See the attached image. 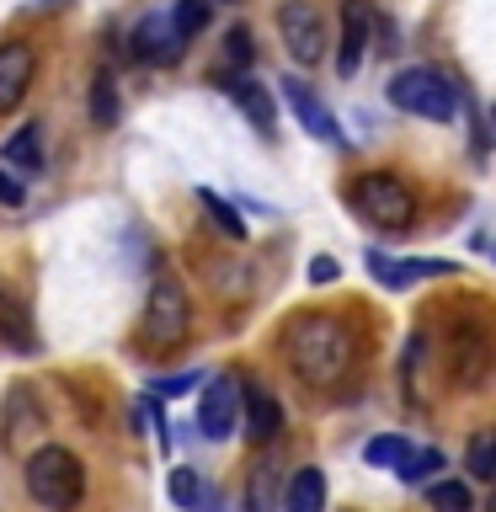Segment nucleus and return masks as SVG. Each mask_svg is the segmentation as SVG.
I'll use <instances>...</instances> for the list:
<instances>
[{
  "instance_id": "nucleus-1",
  "label": "nucleus",
  "mask_w": 496,
  "mask_h": 512,
  "mask_svg": "<svg viewBox=\"0 0 496 512\" xmlns=\"http://www.w3.org/2000/svg\"><path fill=\"white\" fill-rule=\"evenodd\" d=\"M288 342V363L304 384H336L352 368V331L336 315H299L283 331Z\"/></svg>"
},
{
  "instance_id": "nucleus-16",
  "label": "nucleus",
  "mask_w": 496,
  "mask_h": 512,
  "mask_svg": "<svg viewBox=\"0 0 496 512\" xmlns=\"http://www.w3.org/2000/svg\"><path fill=\"white\" fill-rule=\"evenodd\" d=\"M0 347L22 352V358H32L38 352V331H32V315L27 304L11 294V288H0Z\"/></svg>"
},
{
  "instance_id": "nucleus-32",
  "label": "nucleus",
  "mask_w": 496,
  "mask_h": 512,
  "mask_svg": "<svg viewBox=\"0 0 496 512\" xmlns=\"http://www.w3.org/2000/svg\"><path fill=\"white\" fill-rule=\"evenodd\" d=\"M480 246H486V251H491V262H496V240H480Z\"/></svg>"
},
{
  "instance_id": "nucleus-23",
  "label": "nucleus",
  "mask_w": 496,
  "mask_h": 512,
  "mask_svg": "<svg viewBox=\"0 0 496 512\" xmlns=\"http://www.w3.org/2000/svg\"><path fill=\"white\" fill-rule=\"evenodd\" d=\"M198 203L208 208V219H214V224H219V230L230 235V240H246V219L235 214V203H230V198H219L214 187H198Z\"/></svg>"
},
{
  "instance_id": "nucleus-20",
  "label": "nucleus",
  "mask_w": 496,
  "mask_h": 512,
  "mask_svg": "<svg viewBox=\"0 0 496 512\" xmlns=\"http://www.w3.org/2000/svg\"><path fill=\"white\" fill-rule=\"evenodd\" d=\"M91 123L118 128V86H112V70H96V80H91Z\"/></svg>"
},
{
  "instance_id": "nucleus-10",
  "label": "nucleus",
  "mask_w": 496,
  "mask_h": 512,
  "mask_svg": "<svg viewBox=\"0 0 496 512\" xmlns=\"http://www.w3.org/2000/svg\"><path fill=\"white\" fill-rule=\"evenodd\" d=\"M363 267L374 272L384 288H411L422 278H448V272H454V262H427V256H406V262H395V256L379 251V246L363 251Z\"/></svg>"
},
{
  "instance_id": "nucleus-2",
  "label": "nucleus",
  "mask_w": 496,
  "mask_h": 512,
  "mask_svg": "<svg viewBox=\"0 0 496 512\" xmlns=\"http://www.w3.org/2000/svg\"><path fill=\"white\" fill-rule=\"evenodd\" d=\"M384 91H390V107L411 112V118H427V123H454L459 107H464V91H459L443 70H432V64L395 70Z\"/></svg>"
},
{
  "instance_id": "nucleus-18",
  "label": "nucleus",
  "mask_w": 496,
  "mask_h": 512,
  "mask_svg": "<svg viewBox=\"0 0 496 512\" xmlns=\"http://www.w3.org/2000/svg\"><path fill=\"white\" fill-rule=\"evenodd\" d=\"M0 166L22 171V176H38L43 171V123L16 128V134L6 139V150H0Z\"/></svg>"
},
{
  "instance_id": "nucleus-9",
  "label": "nucleus",
  "mask_w": 496,
  "mask_h": 512,
  "mask_svg": "<svg viewBox=\"0 0 496 512\" xmlns=\"http://www.w3.org/2000/svg\"><path fill=\"white\" fill-rule=\"evenodd\" d=\"M182 38H176V27H171V16L166 11H150V16H139L134 32H128V54L144 59V64H171V59H182Z\"/></svg>"
},
{
  "instance_id": "nucleus-26",
  "label": "nucleus",
  "mask_w": 496,
  "mask_h": 512,
  "mask_svg": "<svg viewBox=\"0 0 496 512\" xmlns=\"http://www.w3.org/2000/svg\"><path fill=\"white\" fill-rule=\"evenodd\" d=\"M432 470H443V454H438V448H411V454L395 464V475L406 480V486H422V480H432Z\"/></svg>"
},
{
  "instance_id": "nucleus-7",
  "label": "nucleus",
  "mask_w": 496,
  "mask_h": 512,
  "mask_svg": "<svg viewBox=\"0 0 496 512\" xmlns=\"http://www.w3.org/2000/svg\"><path fill=\"white\" fill-rule=\"evenodd\" d=\"M278 32H283V48L294 64H320L326 59V22H320V11L310 6V0H283L278 11Z\"/></svg>"
},
{
  "instance_id": "nucleus-31",
  "label": "nucleus",
  "mask_w": 496,
  "mask_h": 512,
  "mask_svg": "<svg viewBox=\"0 0 496 512\" xmlns=\"http://www.w3.org/2000/svg\"><path fill=\"white\" fill-rule=\"evenodd\" d=\"M336 278H342V267H336L331 256H315L310 262V283H336Z\"/></svg>"
},
{
  "instance_id": "nucleus-21",
  "label": "nucleus",
  "mask_w": 496,
  "mask_h": 512,
  "mask_svg": "<svg viewBox=\"0 0 496 512\" xmlns=\"http://www.w3.org/2000/svg\"><path fill=\"white\" fill-rule=\"evenodd\" d=\"M464 470H470L475 480H496V427L470 438V448H464Z\"/></svg>"
},
{
  "instance_id": "nucleus-29",
  "label": "nucleus",
  "mask_w": 496,
  "mask_h": 512,
  "mask_svg": "<svg viewBox=\"0 0 496 512\" xmlns=\"http://www.w3.org/2000/svg\"><path fill=\"white\" fill-rule=\"evenodd\" d=\"M192 384H203V374H198V368H182V374H160V379H155V395L176 400V395H187Z\"/></svg>"
},
{
  "instance_id": "nucleus-24",
  "label": "nucleus",
  "mask_w": 496,
  "mask_h": 512,
  "mask_svg": "<svg viewBox=\"0 0 496 512\" xmlns=\"http://www.w3.org/2000/svg\"><path fill=\"white\" fill-rule=\"evenodd\" d=\"M406 454H411V438H400V432H379V438H368V448H363V459L374 464V470H395Z\"/></svg>"
},
{
  "instance_id": "nucleus-19",
  "label": "nucleus",
  "mask_w": 496,
  "mask_h": 512,
  "mask_svg": "<svg viewBox=\"0 0 496 512\" xmlns=\"http://www.w3.org/2000/svg\"><path fill=\"white\" fill-rule=\"evenodd\" d=\"M283 512H326V475H320L315 464L294 470V480H288V491H283Z\"/></svg>"
},
{
  "instance_id": "nucleus-14",
  "label": "nucleus",
  "mask_w": 496,
  "mask_h": 512,
  "mask_svg": "<svg viewBox=\"0 0 496 512\" xmlns=\"http://www.w3.org/2000/svg\"><path fill=\"white\" fill-rule=\"evenodd\" d=\"M240 427H246L251 443H272V438L283 432V406L262 390V384L240 390Z\"/></svg>"
},
{
  "instance_id": "nucleus-34",
  "label": "nucleus",
  "mask_w": 496,
  "mask_h": 512,
  "mask_svg": "<svg viewBox=\"0 0 496 512\" xmlns=\"http://www.w3.org/2000/svg\"><path fill=\"white\" fill-rule=\"evenodd\" d=\"M208 6H214V0H208Z\"/></svg>"
},
{
  "instance_id": "nucleus-12",
  "label": "nucleus",
  "mask_w": 496,
  "mask_h": 512,
  "mask_svg": "<svg viewBox=\"0 0 496 512\" xmlns=\"http://www.w3.org/2000/svg\"><path fill=\"white\" fill-rule=\"evenodd\" d=\"M283 102H288V112L304 123V134L310 139H326V144H342V128H336V118H331V107L320 102V96L304 86L299 75H288L283 80Z\"/></svg>"
},
{
  "instance_id": "nucleus-3",
  "label": "nucleus",
  "mask_w": 496,
  "mask_h": 512,
  "mask_svg": "<svg viewBox=\"0 0 496 512\" xmlns=\"http://www.w3.org/2000/svg\"><path fill=\"white\" fill-rule=\"evenodd\" d=\"M27 496L48 512H75L80 496H86V464H80L70 448L43 443L38 454L27 459Z\"/></svg>"
},
{
  "instance_id": "nucleus-22",
  "label": "nucleus",
  "mask_w": 496,
  "mask_h": 512,
  "mask_svg": "<svg viewBox=\"0 0 496 512\" xmlns=\"http://www.w3.org/2000/svg\"><path fill=\"white\" fill-rule=\"evenodd\" d=\"M166 16H171L176 38L192 43V38H198V32L208 27V16H214V6H208V0H176V6H171Z\"/></svg>"
},
{
  "instance_id": "nucleus-5",
  "label": "nucleus",
  "mask_w": 496,
  "mask_h": 512,
  "mask_svg": "<svg viewBox=\"0 0 496 512\" xmlns=\"http://www.w3.org/2000/svg\"><path fill=\"white\" fill-rule=\"evenodd\" d=\"M443 363L448 379L464 384V390H480L496 363V331L480 315H454L448 320V342H443Z\"/></svg>"
},
{
  "instance_id": "nucleus-28",
  "label": "nucleus",
  "mask_w": 496,
  "mask_h": 512,
  "mask_svg": "<svg viewBox=\"0 0 496 512\" xmlns=\"http://www.w3.org/2000/svg\"><path fill=\"white\" fill-rule=\"evenodd\" d=\"M224 59H230L235 70H246V64L256 59V48H251V27H230V32H224Z\"/></svg>"
},
{
  "instance_id": "nucleus-6",
  "label": "nucleus",
  "mask_w": 496,
  "mask_h": 512,
  "mask_svg": "<svg viewBox=\"0 0 496 512\" xmlns=\"http://www.w3.org/2000/svg\"><path fill=\"white\" fill-rule=\"evenodd\" d=\"M187 326H192V304H187V288L171 278V272H160V278L150 283V299H144V342L150 347H176L187 342Z\"/></svg>"
},
{
  "instance_id": "nucleus-11",
  "label": "nucleus",
  "mask_w": 496,
  "mask_h": 512,
  "mask_svg": "<svg viewBox=\"0 0 496 512\" xmlns=\"http://www.w3.org/2000/svg\"><path fill=\"white\" fill-rule=\"evenodd\" d=\"M32 75H38V54H32V43H27V38L0 43V112H16V107H22Z\"/></svg>"
},
{
  "instance_id": "nucleus-30",
  "label": "nucleus",
  "mask_w": 496,
  "mask_h": 512,
  "mask_svg": "<svg viewBox=\"0 0 496 512\" xmlns=\"http://www.w3.org/2000/svg\"><path fill=\"white\" fill-rule=\"evenodd\" d=\"M0 203H11V208H16V203H27V187L16 182L6 166H0Z\"/></svg>"
},
{
  "instance_id": "nucleus-25",
  "label": "nucleus",
  "mask_w": 496,
  "mask_h": 512,
  "mask_svg": "<svg viewBox=\"0 0 496 512\" xmlns=\"http://www.w3.org/2000/svg\"><path fill=\"white\" fill-rule=\"evenodd\" d=\"M427 502H432V512H475V496L464 480H432Z\"/></svg>"
},
{
  "instance_id": "nucleus-15",
  "label": "nucleus",
  "mask_w": 496,
  "mask_h": 512,
  "mask_svg": "<svg viewBox=\"0 0 496 512\" xmlns=\"http://www.w3.org/2000/svg\"><path fill=\"white\" fill-rule=\"evenodd\" d=\"M224 91H230V102L251 118V128L272 134V123H278V102H272V91L262 86V80H251V75H224Z\"/></svg>"
},
{
  "instance_id": "nucleus-13",
  "label": "nucleus",
  "mask_w": 496,
  "mask_h": 512,
  "mask_svg": "<svg viewBox=\"0 0 496 512\" xmlns=\"http://www.w3.org/2000/svg\"><path fill=\"white\" fill-rule=\"evenodd\" d=\"M368 32H374V11L363 0H347L342 6V48H336V75L342 80L358 75V64L368 54Z\"/></svg>"
},
{
  "instance_id": "nucleus-4",
  "label": "nucleus",
  "mask_w": 496,
  "mask_h": 512,
  "mask_svg": "<svg viewBox=\"0 0 496 512\" xmlns=\"http://www.w3.org/2000/svg\"><path fill=\"white\" fill-rule=\"evenodd\" d=\"M347 208L363 224H374V230H406L416 219V192L395 171H368L347 187Z\"/></svg>"
},
{
  "instance_id": "nucleus-17",
  "label": "nucleus",
  "mask_w": 496,
  "mask_h": 512,
  "mask_svg": "<svg viewBox=\"0 0 496 512\" xmlns=\"http://www.w3.org/2000/svg\"><path fill=\"white\" fill-rule=\"evenodd\" d=\"M166 491H171V502L182 507V512H219V496L214 486L192 470V464H176V470L166 475Z\"/></svg>"
},
{
  "instance_id": "nucleus-8",
  "label": "nucleus",
  "mask_w": 496,
  "mask_h": 512,
  "mask_svg": "<svg viewBox=\"0 0 496 512\" xmlns=\"http://www.w3.org/2000/svg\"><path fill=\"white\" fill-rule=\"evenodd\" d=\"M198 427L208 443H224L230 432L240 427V384L230 374L208 379L203 384V400H198Z\"/></svg>"
},
{
  "instance_id": "nucleus-27",
  "label": "nucleus",
  "mask_w": 496,
  "mask_h": 512,
  "mask_svg": "<svg viewBox=\"0 0 496 512\" xmlns=\"http://www.w3.org/2000/svg\"><path fill=\"white\" fill-rule=\"evenodd\" d=\"M272 496H278V470H272V464H256L251 486H246V512H272Z\"/></svg>"
},
{
  "instance_id": "nucleus-33",
  "label": "nucleus",
  "mask_w": 496,
  "mask_h": 512,
  "mask_svg": "<svg viewBox=\"0 0 496 512\" xmlns=\"http://www.w3.org/2000/svg\"><path fill=\"white\" fill-rule=\"evenodd\" d=\"M486 512H496V491H491V507H486Z\"/></svg>"
}]
</instances>
